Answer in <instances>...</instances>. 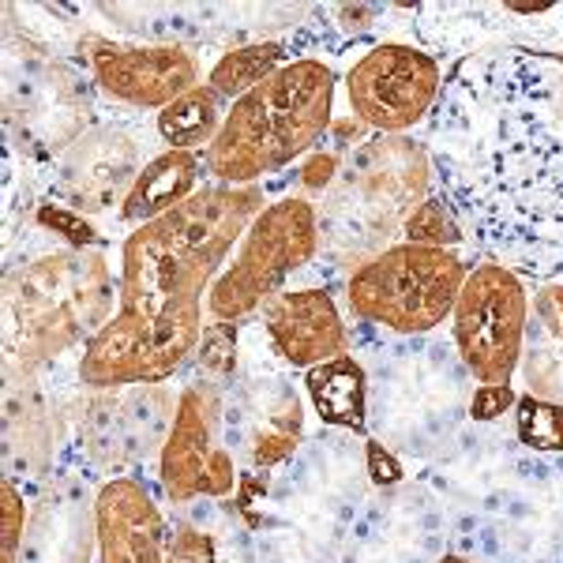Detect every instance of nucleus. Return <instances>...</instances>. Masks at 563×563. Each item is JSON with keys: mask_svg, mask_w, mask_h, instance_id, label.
Wrapping results in <instances>:
<instances>
[{"mask_svg": "<svg viewBox=\"0 0 563 563\" xmlns=\"http://www.w3.org/2000/svg\"><path fill=\"white\" fill-rule=\"evenodd\" d=\"M263 334L286 368H316L350 353V327L327 289H282L263 305Z\"/></svg>", "mask_w": 563, "mask_h": 563, "instance_id": "nucleus-16", "label": "nucleus"}, {"mask_svg": "<svg viewBox=\"0 0 563 563\" xmlns=\"http://www.w3.org/2000/svg\"><path fill=\"white\" fill-rule=\"evenodd\" d=\"M339 154H323V151H312V158L305 162V174H301V185L308 192H327L331 180L339 177Z\"/></svg>", "mask_w": 563, "mask_h": 563, "instance_id": "nucleus-33", "label": "nucleus"}, {"mask_svg": "<svg viewBox=\"0 0 563 563\" xmlns=\"http://www.w3.org/2000/svg\"><path fill=\"white\" fill-rule=\"evenodd\" d=\"M432 192L429 147L410 135H376L342 162L339 177L323 192L320 249L339 263L365 267L390 241L402 238L406 222ZM353 267V271H357Z\"/></svg>", "mask_w": 563, "mask_h": 563, "instance_id": "nucleus-5", "label": "nucleus"}, {"mask_svg": "<svg viewBox=\"0 0 563 563\" xmlns=\"http://www.w3.org/2000/svg\"><path fill=\"white\" fill-rule=\"evenodd\" d=\"M443 68L424 45L379 42L346 71L350 113L379 135H406L432 117Z\"/></svg>", "mask_w": 563, "mask_h": 563, "instance_id": "nucleus-11", "label": "nucleus"}, {"mask_svg": "<svg viewBox=\"0 0 563 563\" xmlns=\"http://www.w3.org/2000/svg\"><path fill=\"white\" fill-rule=\"evenodd\" d=\"M95 544V499H87V488L68 481V485L45 493L31 511L20 563H90Z\"/></svg>", "mask_w": 563, "mask_h": 563, "instance_id": "nucleus-18", "label": "nucleus"}, {"mask_svg": "<svg viewBox=\"0 0 563 563\" xmlns=\"http://www.w3.org/2000/svg\"><path fill=\"white\" fill-rule=\"evenodd\" d=\"M526 327L563 346V282H541L533 294V316Z\"/></svg>", "mask_w": 563, "mask_h": 563, "instance_id": "nucleus-30", "label": "nucleus"}, {"mask_svg": "<svg viewBox=\"0 0 563 563\" xmlns=\"http://www.w3.org/2000/svg\"><path fill=\"white\" fill-rule=\"evenodd\" d=\"M87 68L106 98L132 109H166L199 87V60L188 45L113 42L87 34Z\"/></svg>", "mask_w": 563, "mask_h": 563, "instance_id": "nucleus-13", "label": "nucleus"}, {"mask_svg": "<svg viewBox=\"0 0 563 563\" xmlns=\"http://www.w3.org/2000/svg\"><path fill=\"white\" fill-rule=\"evenodd\" d=\"M519 368L526 379V395L563 406V346L560 342L544 339L533 327H526V346H522Z\"/></svg>", "mask_w": 563, "mask_h": 563, "instance_id": "nucleus-24", "label": "nucleus"}, {"mask_svg": "<svg viewBox=\"0 0 563 563\" xmlns=\"http://www.w3.org/2000/svg\"><path fill=\"white\" fill-rule=\"evenodd\" d=\"M515 435L533 455H563V406L522 395L515 402Z\"/></svg>", "mask_w": 563, "mask_h": 563, "instance_id": "nucleus-25", "label": "nucleus"}, {"mask_svg": "<svg viewBox=\"0 0 563 563\" xmlns=\"http://www.w3.org/2000/svg\"><path fill=\"white\" fill-rule=\"evenodd\" d=\"M526 323H530L526 282L499 263H477L451 312L462 368L481 384H511L522 361Z\"/></svg>", "mask_w": 563, "mask_h": 563, "instance_id": "nucleus-8", "label": "nucleus"}, {"mask_svg": "<svg viewBox=\"0 0 563 563\" xmlns=\"http://www.w3.org/2000/svg\"><path fill=\"white\" fill-rule=\"evenodd\" d=\"M466 260L455 249L390 244L346 282V305L361 323L395 334H429L451 320L466 286Z\"/></svg>", "mask_w": 563, "mask_h": 563, "instance_id": "nucleus-6", "label": "nucleus"}, {"mask_svg": "<svg viewBox=\"0 0 563 563\" xmlns=\"http://www.w3.org/2000/svg\"><path fill=\"white\" fill-rule=\"evenodd\" d=\"M34 222L42 225V230H53L60 241L68 244V249H102L106 238L95 230V225L87 222L79 211H71V207H60V203H38L34 207Z\"/></svg>", "mask_w": 563, "mask_h": 563, "instance_id": "nucleus-28", "label": "nucleus"}, {"mask_svg": "<svg viewBox=\"0 0 563 563\" xmlns=\"http://www.w3.org/2000/svg\"><path fill=\"white\" fill-rule=\"evenodd\" d=\"M294 60H301V57H297V38H289V34L230 45L211 65V71H207V87H211L214 95H222L225 102H238L249 90L267 84L271 76H278L282 68H289Z\"/></svg>", "mask_w": 563, "mask_h": 563, "instance_id": "nucleus-22", "label": "nucleus"}, {"mask_svg": "<svg viewBox=\"0 0 563 563\" xmlns=\"http://www.w3.org/2000/svg\"><path fill=\"white\" fill-rule=\"evenodd\" d=\"M98 563H169V526L147 485L109 477L95 496Z\"/></svg>", "mask_w": 563, "mask_h": 563, "instance_id": "nucleus-17", "label": "nucleus"}, {"mask_svg": "<svg viewBox=\"0 0 563 563\" xmlns=\"http://www.w3.org/2000/svg\"><path fill=\"white\" fill-rule=\"evenodd\" d=\"M365 474L376 488H398L406 481V470H402V459L398 451H390L384 440H365Z\"/></svg>", "mask_w": 563, "mask_h": 563, "instance_id": "nucleus-32", "label": "nucleus"}, {"mask_svg": "<svg viewBox=\"0 0 563 563\" xmlns=\"http://www.w3.org/2000/svg\"><path fill=\"white\" fill-rule=\"evenodd\" d=\"M305 390L323 424L342 432H365L368 424V376L357 357H334L305 372Z\"/></svg>", "mask_w": 563, "mask_h": 563, "instance_id": "nucleus-21", "label": "nucleus"}, {"mask_svg": "<svg viewBox=\"0 0 563 563\" xmlns=\"http://www.w3.org/2000/svg\"><path fill=\"white\" fill-rule=\"evenodd\" d=\"M203 180V162L192 151H162L143 166V174L135 177L129 199L121 203V218L132 225H147L154 218L177 211L185 199H192Z\"/></svg>", "mask_w": 563, "mask_h": 563, "instance_id": "nucleus-20", "label": "nucleus"}, {"mask_svg": "<svg viewBox=\"0 0 563 563\" xmlns=\"http://www.w3.org/2000/svg\"><path fill=\"white\" fill-rule=\"evenodd\" d=\"M8 129L42 158H60L90 124V90L76 68L57 57H42L23 45V57L8 49Z\"/></svg>", "mask_w": 563, "mask_h": 563, "instance_id": "nucleus-10", "label": "nucleus"}, {"mask_svg": "<svg viewBox=\"0 0 563 563\" xmlns=\"http://www.w3.org/2000/svg\"><path fill=\"white\" fill-rule=\"evenodd\" d=\"M327 12L339 15L342 31H368L365 20H379V15H384V8H379V4H339V8H327Z\"/></svg>", "mask_w": 563, "mask_h": 563, "instance_id": "nucleus-34", "label": "nucleus"}, {"mask_svg": "<svg viewBox=\"0 0 563 563\" xmlns=\"http://www.w3.org/2000/svg\"><path fill=\"white\" fill-rule=\"evenodd\" d=\"M143 166L147 162H143L140 140L129 129L95 124L53 162L49 188L60 207H71L79 214H98L129 199Z\"/></svg>", "mask_w": 563, "mask_h": 563, "instance_id": "nucleus-14", "label": "nucleus"}, {"mask_svg": "<svg viewBox=\"0 0 563 563\" xmlns=\"http://www.w3.org/2000/svg\"><path fill=\"white\" fill-rule=\"evenodd\" d=\"M113 286L106 252L60 249L8 267L4 278V379H34L60 353L95 339L113 320Z\"/></svg>", "mask_w": 563, "mask_h": 563, "instance_id": "nucleus-3", "label": "nucleus"}, {"mask_svg": "<svg viewBox=\"0 0 563 563\" xmlns=\"http://www.w3.org/2000/svg\"><path fill=\"white\" fill-rule=\"evenodd\" d=\"M424 132L432 188L462 238L522 282L563 275V49L496 45L455 60Z\"/></svg>", "mask_w": 563, "mask_h": 563, "instance_id": "nucleus-1", "label": "nucleus"}, {"mask_svg": "<svg viewBox=\"0 0 563 563\" xmlns=\"http://www.w3.org/2000/svg\"><path fill=\"white\" fill-rule=\"evenodd\" d=\"M459 379L448 376L435 361H402L387 376V384L376 390V413L379 429L387 435L390 451H406V455H421L432 448L429 440L448 432V413L455 406Z\"/></svg>", "mask_w": 563, "mask_h": 563, "instance_id": "nucleus-15", "label": "nucleus"}, {"mask_svg": "<svg viewBox=\"0 0 563 563\" xmlns=\"http://www.w3.org/2000/svg\"><path fill=\"white\" fill-rule=\"evenodd\" d=\"M225 429V387L192 376L180 390L174 429L158 459V481L169 504L185 507L196 499H225L238 493L241 474L233 451L222 443Z\"/></svg>", "mask_w": 563, "mask_h": 563, "instance_id": "nucleus-9", "label": "nucleus"}, {"mask_svg": "<svg viewBox=\"0 0 563 563\" xmlns=\"http://www.w3.org/2000/svg\"><path fill=\"white\" fill-rule=\"evenodd\" d=\"M225 98L214 95L207 84H199L196 90L180 95L174 106H166L158 117H154V132L166 143V151H199L211 147L214 135L222 132L225 124Z\"/></svg>", "mask_w": 563, "mask_h": 563, "instance_id": "nucleus-23", "label": "nucleus"}, {"mask_svg": "<svg viewBox=\"0 0 563 563\" xmlns=\"http://www.w3.org/2000/svg\"><path fill=\"white\" fill-rule=\"evenodd\" d=\"M435 563H470V560L459 556V552H443V556H435Z\"/></svg>", "mask_w": 563, "mask_h": 563, "instance_id": "nucleus-35", "label": "nucleus"}, {"mask_svg": "<svg viewBox=\"0 0 563 563\" xmlns=\"http://www.w3.org/2000/svg\"><path fill=\"white\" fill-rule=\"evenodd\" d=\"M238 353H241V334L238 323H207L203 327V339H199L196 361H199V376L214 379V384H233V372H238Z\"/></svg>", "mask_w": 563, "mask_h": 563, "instance_id": "nucleus-27", "label": "nucleus"}, {"mask_svg": "<svg viewBox=\"0 0 563 563\" xmlns=\"http://www.w3.org/2000/svg\"><path fill=\"white\" fill-rule=\"evenodd\" d=\"M252 357L241 361V387H238V413H225V424H238L241 443H244V459L252 470H275L282 462H289L301 448L305 435V406L301 395L289 387L286 365L271 342L263 346V357H256L252 339L241 346Z\"/></svg>", "mask_w": 563, "mask_h": 563, "instance_id": "nucleus-12", "label": "nucleus"}, {"mask_svg": "<svg viewBox=\"0 0 563 563\" xmlns=\"http://www.w3.org/2000/svg\"><path fill=\"white\" fill-rule=\"evenodd\" d=\"M339 79L320 57H301L230 106L222 132L207 147L214 185H260L301 162L334 124Z\"/></svg>", "mask_w": 563, "mask_h": 563, "instance_id": "nucleus-4", "label": "nucleus"}, {"mask_svg": "<svg viewBox=\"0 0 563 563\" xmlns=\"http://www.w3.org/2000/svg\"><path fill=\"white\" fill-rule=\"evenodd\" d=\"M402 241L406 244H424V249H459V244H466L455 214H451V207L435 196V188L410 214V222H406V230H402Z\"/></svg>", "mask_w": 563, "mask_h": 563, "instance_id": "nucleus-26", "label": "nucleus"}, {"mask_svg": "<svg viewBox=\"0 0 563 563\" xmlns=\"http://www.w3.org/2000/svg\"><path fill=\"white\" fill-rule=\"evenodd\" d=\"M263 207V185H203L177 211L135 225L121 244L117 316L84 342L79 387L121 390L174 379L203 339V294Z\"/></svg>", "mask_w": 563, "mask_h": 563, "instance_id": "nucleus-2", "label": "nucleus"}, {"mask_svg": "<svg viewBox=\"0 0 563 563\" xmlns=\"http://www.w3.org/2000/svg\"><path fill=\"white\" fill-rule=\"evenodd\" d=\"M320 252V211L308 196L271 199L233 249L230 263L207 294L211 320L241 323L282 294L289 275L305 271Z\"/></svg>", "mask_w": 563, "mask_h": 563, "instance_id": "nucleus-7", "label": "nucleus"}, {"mask_svg": "<svg viewBox=\"0 0 563 563\" xmlns=\"http://www.w3.org/2000/svg\"><path fill=\"white\" fill-rule=\"evenodd\" d=\"M60 443V410L45 387L34 379L8 384L4 402V462L8 481H15L26 470L31 477H42L53 462V451Z\"/></svg>", "mask_w": 563, "mask_h": 563, "instance_id": "nucleus-19", "label": "nucleus"}, {"mask_svg": "<svg viewBox=\"0 0 563 563\" xmlns=\"http://www.w3.org/2000/svg\"><path fill=\"white\" fill-rule=\"evenodd\" d=\"M515 402H519V395H515L511 384H481L474 387V395H470L466 413H470V421H477V424H493L504 413H515Z\"/></svg>", "mask_w": 563, "mask_h": 563, "instance_id": "nucleus-31", "label": "nucleus"}, {"mask_svg": "<svg viewBox=\"0 0 563 563\" xmlns=\"http://www.w3.org/2000/svg\"><path fill=\"white\" fill-rule=\"evenodd\" d=\"M26 522H31V511L23 504L20 485L4 477V485H0V530H4V538H0V563H20Z\"/></svg>", "mask_w": 563, "mask_h": 563, "instance_id": "nucleus-29", "label": "nucleus"}]
</instances>
